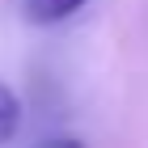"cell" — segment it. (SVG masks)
<instances>
[{
	"label": "cell",
	"instance_id": "obj_2",
	"mask_svg": "<svg viewBox=\"0 0 148 148\" xmlns=\"http://www.w3.org/2000/svg\"><path fill=\"white\" fill-rule=\"evenodd\" d=\"M21 127V97L9 80H0V144H9Z\"/></svg>",
	"mask_w": 148,
	"mask_h": 148
},
{
	"label": "cell",
	"instance_id": "obj_1",
	"mask_svg": "<svg viewBox=\"0 0 148 148\" xmlns=\"http://www.w3.org/2000/svg\"><path fill=\"white\" fill-rule=\"evenodd\" d=\"M17 4H21V17L30 25H59L68 17H76L89 0H17Z\"/></svg>",
	"mask_w": 148,
	"mask_h": 148
}]
</instances>
